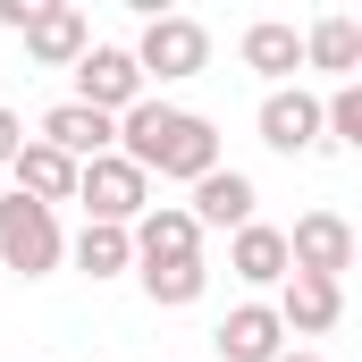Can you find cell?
Masks as SVG:
<instances>
[{
  "instance_id": "6da1fadb",
  "label": "cell",
  "mask_w": 362,
  "mask_h": 362,
  "mask_svg": "<svg viewBox=\"0 0 362 362\" xmlns=\"http://www.w3.org/2000/svg\"><path fill=\"white\" fill-rule=\"evenodd\" d=\"M118 152L144 169V177H177L194 185L202 169H219V127L202 110H177V101H127L118 110Z\"/></svg>"
},
{
  "instance_id": "7a4b0ae2",
  "label": "cell",
  "mask_w": 362,
  "mask_h": 362,
  "mask_svg": "<svg viewBox=\"0 0 362 362\" xmlns=\"http://www.w3.org/2000/svg\"><path fill=\"white\" fill-rule=\"evenodd\" d=\"M59 253H68V236H59V202L8 194V202H0V262H8L17 278H42V270H59Z\"/></svg>"
},
{
  "instance_id": "3957f363",
  "label": "cell",
  "mask_w": 362,
  "mask_h": 362,
  "mask_svg": "<svg viewBox=\"0 0 362 362\" xmlns=\"http://www.w3.org/2000/svg\"><path fill=\"white\" fill-rule=\"evenodd\" d=\"M135 68H144V85H185V76H202V68H211V34H202L185 8H169V17H144Z\"/></svg>"
},
{
  "instance_id": "277c9868",
  "label": "cell",
  "mask_w": 362,
  "mask_h": 362,
  "mask_svg": "<svg viewBox=\"0 0 362 362\" xmlns=\"http://www.w3.org/2000/svg\"><path fill=\"white\" fill-rule=\"evenodd\" d=\"M76 202H85V219H135L144 202H152V177L127 160V152H93V160H76Z\"/></svg>"
},
{
  "instance_id": "5b68a950",
  "label": "cell",
  "mask_w": 362,
  "mask_h": 362,
  "mask_svg": "<svg viewBox=\"0 0 362 362\" xmlns=\"http://www.w3.org/2000/svg\"><path fill=\"white\" fill-rule=\"evenodd\" d=\"M278 329L286 337H329L346 320V278H320V270H286L278 278Z\"/></svg>"
},
{
  "instance_id": "8992f818",
  "label": "cell",
  "mask_w": 362,
  "mask_h": 362,
  "mask_svg": "<svg viewBox=\"0 0 362 362\" xmlns=\"http://www.w3.org/2000/svg\"><path fill=\"white\" fill-rule=\"evenodd\" d=\"M144 68H135V51H118V42H85L76 51V101H93V110H127V101H144Z\"/></svg>"
},
{
  "instance_id": "52a82bcc",
  "label": "cell",
  "mask_w": 362,
  "mask_h": 362,
  "mask_svg": "<svg viewBox=\"0 0 362 362\" xmlns=\"http://www.w3.org/2000/svg\"><path fill=\"white\" fill-rule=\"evenodd\" d=\"M286 270H320V278H346L354 270V228L337 211H303L286 228Z\"/></svg>"
},
{
  "instance_id": "ba28073f",
  "label": "cell",
  "mask_w": 362,
  "mask_h": 362,
  "mask_svg": "<svg viewBox=\"0 0 362 362\" xmlns=\"http://www.w3.org/2000/svg\"><path fill=\"white\" fill-rule=\"evenodd\" d=\"M127 236H135V262H194L202 253V228H194L185 202H144L127 219Z\"/></svg>"
},
{
  "instance_id": "9c48e42d",
  "label": "cell",
  "mask_w": 362,
  "mask_h": 362,
  "mask_svg": "<svg viewBox=\"0 0 362 362\" xmlns=\"http://www.w3.org/2000/svg\"><path fill=\"white\" fill-rule=\"evenodd\" d=\"M262 144L286 152V160H295V152H320V144H329V135H320V101L303 85H278L270 101H262Z\"/></svg>"
},
{
  "instance_id": "30bf717a",
  "label": "cell",
  "mask_w": 362,
  "mask_h": 362,
  "mask_svg": "<svg viewBox=\"0 0 362 362\" xmlns=\"http://www.w3.org/2000/svg\"><path fill=\"white\" fill-rule=\"evenodd\" d=\"M42 144H59L68 160L118 152V118H110V110H93V101H51V110H42Z\"/></svg>"
},
{
  "instance_id": "8fae6325",
  "label": "cell",
  "mask_w": 362,
  "mask_h": 362,
  "mask_svg": "<svg viewBox=\"0 0 362 362\" xmlns=\"http://www.w3.org/2000/svg\"><path fill=\"white\" fill-rule=\"evenodd\" d=\"M8 177H17V194H34V202H76V160L59 144H42V135L8 152Z\"/></svg>"
},
{
  "instance_id": "7c38bea8",
  "label": "cell",
  "mask_w": 362,
  "mask_h": 362,
  "mask_svg": "<svg viewBox=\"0 0 362 362\" xmlns=\"http://www.w3.org/2000/svg\"><path fill=\"white\" fill-rule=\"evenodd\" d=\"M253 202H262V194H253L245 169H202L185 211H194V228H245V219H253Z\"/></svg>"
},
{
  "instance_id": "4fadbf2b",
  "label": "cell",
  "mask_w": 362,
  "mask_h": 362,
  "mask_svg": "<svg viewBox=\"0 0 362 362\" xmlns=\"http://www.w3.org/2000/svg\"><path fill=\"white\" fill-rule=\"evenodd\" d=\"M93 42V25H85V8L76 0H59V8H42L34 25H25V59L34 68H76V51Z\"/></svg>"
},
{
  "instance_id": "5bb4252c",
  "label": "cell",
  "mask_w": 362,
  "mask_h": 362,
  "mask_svg": "<svg viewBox=\"0 0 362 362\" xmlns=\"http://www.w3.org/2000/svg\"><path fill=\"white\" fill-rule=\"evenodd\" d=\"M211 346H219L228 362H270L278 346H286V329H278V312H270V303H236V312L211 329Z\"/></svg>"
},
{
  "instance_id": "9a60e30c",
  "label": "cell",
  "mask_w": 362,
  "mask_h": 362,
  "mask_svg": "<svg viewBox=\"0 0 362 362\" xmlns=\"http://www.w3.org/2000/svg\"><path fill=\"white\" fill-rule=\"evenodd\" d=\"M228 270L245 278V286H278L286 278V228H262V219L228 228Z\"/></svg>"
},
{
  "instance_id": "2e32d148",
  "label": "cell",
  "mask_w": 362,
  "mask_h": 362,
  "mask_svg": "<svg viewBox=\"0 0 362 362\" xmlns=\"http://www.w3.org/2000/svg\"><path fill=\"white\" fill-rule=\"evenodd\" d=\"M236 59H245L253 76H270V85H286V76L303 68V34H295V25H278V17H262V25H245Z\"/></svg>"
},
{
  "instance_id": "e0dca14e",
  "label": "cell",
  "mask_w": 362,
  "mask_h": 362,
  "mask_svg": "<svg viewBox=\"0 0 362 362\" xmlns=\"http://www.w3.org/2000/svg\"><path fill=\"white\" fill-rule=\"evenodd\" d=\"M303 68H320V76H362V25L354 17H320L312 34H303Z\"/></svg>"
},
{
  "instance_id": "ac0fdd59",
  "label": "cell",
  "mask_w": 362,
  "mask_h": 362,
  "mask_svg": "<svg viewBox=\"0 0 362 362\" xmlns=\"http://www.w3.org/2000/svg\"><path fill=\"white\" fill-rule=\"evenodd\" d=\"M135 278H144L152 312H185V303H202V286H211L202 253H194V262H135Z\"/></svg>"
},
{
  "instance_id": "d6986e66",
  "label": "cell",
  "mask_w": 362,
  "mask_h": 362,
  "mask_svg": "<svg viewBox=\"0 0 362 362\" xmlns=\"http://www.w3.org/2000/svg\"><path fill=\"white\" fill-rule=\"evenodd\" d=\"M68 253H76V270H85V278H118V270H135V236H127L118 219H85V236H76Z\"/></svg>"
},
{
  "instance_id": "ffe728a7",
  "label": "cell",
  "mask_w": 362,
  "mask_h": 362,
  "mask_svg": "<svg viewBox=\"0 0 362 362\" xmlns=\"http://www.w3.org/2000/svg\"><path fill=\"white\" fill-rule=\"evenodd\" d=\"M320 135H329V144H362V85L354 76L320 101Z\"/></svg>"
},
{
  "instance_id": "44dd1931",
  "label": "cell",
  "mask_w": 362,
  "mask_h": 362,
  "mask_svg": "<svg viewBox=\"0 0 362 362\" xmlns=\"http://www.w3.org/2000/svg\"><path fill=\"white\" fill-rule=\"evenodd\" d=\"M42 8H59V0H0V25H17V34H25Z\"/></svg>"
},
{
  "instance_id": "7402d4cb",
  "label": "cell",
  "mask_w": 362,
  "mask_h": 362,
  "mask_svg": "<svg viewBox=\"0 0 362 362\" xmlns=\"http://www.w3.org/2000/svg\"><path fill=\"white\" fill-rule=\"evenodd\" d=\"M17 144H25V118H17V110L0 101V169H8V152H17Z\"/></svg>"
},
{
  "instance_id": "603a6c76",
  "label": "cell",
  "mask_w": 362,
  "mask_h": 362,
  "mask_svg": "<svg viewBox=\"0 0 362 362\" xmlns=\"http://www.w3.org/2000/svg\"><path fill=\"white\" fill-rule=\"evenodd\" d=\"M127 8H135V17H169L177 0H127Z\"/></svg>"
},
{
  "instance_id": "cb8c5ba5",
  "label": "cell",
  "mask_w": 362,
  "mask_h": 362,
  "mask_svg": "<svg viewBox=\"0 0 362 362\" xmlns=\"http://www.w3.org/2000/svg\"><path fill=\"white\" fill-rule=\"evenodd\" d=\"M270 362H320V354H286V346H278V354H270Z\"/></svg>"
}]
</instances>
